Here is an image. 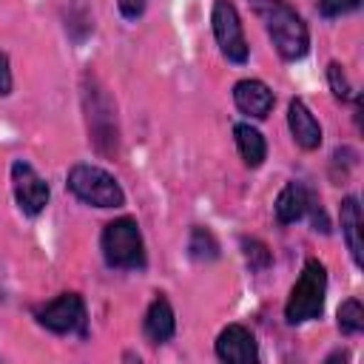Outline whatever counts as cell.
<instances>
[{
    "instance_id": "obj_17",
    "label": "cell",
    "mask_w": 364,
    "mask_h": 364,
    "mask_svg": "<svg viewBox=\"0 0 364 364\" xmlns=\"http://www.w3.org/2000/svg\"><path fill=\"white\" fill-rule=\"evenodd\" d=\"M338 330L344 336H358L364 330V307L358 299H347L338 307Z\"/></svg>"
},
{
    "instance_id": "obj_13",
    "label": "cell",
    "mask_w": 364,
    "mask_h": 364,
    "mask_svg": "<svg viewBox=\"0 0 364 364\" xmlns=\"http://www.w3.org/2000/svg\"><path fill=\"white\" fill-rule=\"evenodd\" d=\"M307 202H310V191L301 185V182H287L282 191H279V196H276V205H273V210H276V219L282 222V225H293V222H299L304 213H307Z\"/></svg>"
},
{
    "instance_id": "obj_4",
    "label": "cell",
    "mask_w": 364,
    "mask_h": 364,
    "mask_svg": "<svg viewBox=\"0 0 364 364\" xmlns=\"http://www.w3.org/2000/svg\"><path fill=\"white\" fill-rule=\"evenodd\" d=\"M324 296H327V270L318 259H307L299 282L293 284L287 296L284 318L290 324H304V321L318 318L324 310Z\"/></svg>"
},
{
    "instance_id": "obj_15",
    "label": "cell",
    "mask_w": 364,
    "mask_h": 364,
    "mask_svg": "<svg viewBox=\"0 0 364 364\" xmlns=\"http://www.w3.org/2000/svg\"><path fill=\"white\" fill-rule=\"evenodd\" d=\"M233 136H236V148H239V156L245 159V165L259 168L267 156V142L259 134V128H253L250 122H239V125H233Z\"/></svg>"
},
{
    "instance_id": "obj_12",
    "label": "cell",
    "mask_w": 364,
    "mask_h": 364,
    "mask_svg": "<svg viewBox=\"0 0 364 364\" xmlns=\"http://www.w3.org/2000/svg\"><path fill=\"white\" fill-rule=\"evenodd\" d=\"M142 333L151 344H165L173 338L176 333V318H173V307L165 296H156L148 310H145V318H142Z\"/></svg>"
},
{
    "instance_id": "obj_18",
    "label": "cell",
    "mask_w": 364,
    "mask_h": 364,
    "mask_svg": "<svg viewBox=\"0 0 364 364\" xmlns=\"http://www.w3.org/2000/svg\"><path fill=\"white\" fill-rule=\"evenodd\" d=\"M242 247H245V259H247V267L250 270H264L270 264V250L264 242L259 239H242Z\"/></svg>"
},
{
    "instance_id": "obj_22",
    "label": "cell",
    "mask_w": 364,
    "mask_h": 364,
    "mask_svg": "<svg viewBox=\"0 0 364 364\" xmlns=\"http://www.w3.org/2000/svg\"><path fill=\"white\" fill-rule=\"evenodd\" d=\"M117 6H119V11H122L125 20H136L145 11V0H117Z\"/></svg>"
},
{
    "instance_id": "obj_10",
    "label": "cell",
    "mask_w": 364,
    "mask_h": 364,
    "mask_svg": "<svg viewBox=\"0 0 364 364\" xmlns=\"http://www.w3.org/2000/svg\"><path fill=\"white\" fill-rule=\"evenodd\" d=\"M287 128H290V136L296 139L299 148L316 151L321 145V125H318V119L313 117V111L299 97H293L287 102Z\"/></svg>"
},
{
    "instance_id": "obj_9",
    "label": "cell",
    "mask_w": 364,
    "mask_h": 364,
    "mask_svg": "<svg viewBox=\"0 0 364 364\" xmlns=\"http://www.w3.org/2000/svg\"><path fill=\"white\" fill-rule=\"evenodd\" d=\"M216 358L228 364H253L259 361V347L253 333L245 324H228L216 336Z\"/></svg>"
},
{
    "instance_id": "obj_2",
    "label": "cell",
    "mask_w": 364,
    "mask_h": 364,
    "mask_svg": "<svg viewBox=\"0 0 364 364\" xmlns=\"http://www.w3.org/2000/svg\"><path fill=\"white\" fill-rule=\"evenodd\" d=\"M82 108L88 122V139L102 156H114L119 151V128H117V105L97 82V77L85 74L82 80Z\"/></svg>"
},
{
    "instance_id": "obj_14",
    "label": "cell",
    "mask_w": 364,
    "mask_h": 364,
    "mask_svg": "<svg viewBox=\"0 0 364 364\" xmlns=\"http://www.w3.org/2000/svg\"><path fill=\"white\" fill-rule=\"evenodd\" d=\"M338 216H341V233H344L347 250H350L353 262L361 267V205H358V199L344 196L341 208H338Z\"/></svg>"
},
{
    "instance_id": "obj_20",
    "label": "cell",
    "mask_w": 364,
    "mask_h": 364,
    "mask_svg": "<svg viewBox=\"0 0 364 364\" xmlns=\"http://www.w3.org/2000/svg\"><path fill=\"white\" fill-rule=\"evenodd\" d=\"M361 6V0H318V11L324 17H341Z\"/></svg>"
},
{
    "instance_id": "obj_5",
    "label": "cell",
    "mask_w": 364,
    "mask_h": 364,
    "mask_svg": "<svg viewBox=\"0 0 364 364\" xmlns=\"http://www.w3.org/2000/svg\"><path fill=\"white\" fill-rule=\"evenodd\" d=\"M65 185L80 202L91 208H122L125 205V193L119 182L97 165H88V162L74 165L65 176Z\"/></svg>"
},
{
    "instance_id": "obj_21",
    "label": "cell",
    "mask_w": 364,
    "mask_h": 364,
    "mask_svg": "<svg viewBox=\"0 0 364 364\" xmlns=\"http://www.w3.org/2000/svg\"><path fill=\"white\" fill-rule=\"evenodd\" d=\"M11 85H14V80H11L9 54H6V51H0V97H9V94H11Z\"/></svg>"
},
{
    "instance_id": "obj_1",
    "label": "cell",
    "mask_w": 364,
    "mask_h": 364,
    "mask_svg": "<svg viewBox=\"0 0 364 364\" xmlns=\"http://www.w3.org/2000/svg\"><path fill=\"white\" fill-rule=\"evenodd\" d=\"M256 14L264 23L267 37L273 40L282 60H301L310 48V31L301 14L287 0H256Z\"/></svg>"
},
{
    "instance_id": "obj_19",
    "label": "cell",
    "mask_w": 364,
    "mask_h": 364,
    "mask_svg": "<svg viewBox=\"0 0 364 364\" xmlns=\"http://www.w3.org/2000/svg\"><path fill=\"white\" fill-rule=\"evenodd\" d=\"M327 82H330L336 100H350L353 97V88H350V82H347V77H344V71H341L338 63H330L327 65Z\"/></svg>"
},
{
    "instance_id": "obj_23",
    "label": "cell",
    "mask_w": 364,
    "mask_h": 364,
    "mask_svg": "<svg viewBox=\"0 0 364 364\" xmlns=\"http://www.w3.org/2000/svg\"><path fill=\"white\" fill-rule=\"evenodd\" d=\"M307 210L313 213V228H316V230H321V233H327V230H330V228H327V216H324L321 205H318L313 196H310V202H307Z\"/></svg>"
},
{
    "instance_id": "obj_6",
    "label": "cell",
    "mask_w": 364,
    "mask_h": 364,
    "mask_svg": "<svg viewBox=\"0 0 364 364\" xmlns=\"http://www.w3.org/2000/svg\"><path fill=\"white\" fill-rule=\"evenodd\" d=\"M34 316L46 330L57 336H85L88 327V313L80 293H60L57 299L46 301Z\"/></svg>"
},
{
    "instance_id": "obj_7",
    "label": "cell",
    "mask_w": 364,
    "mask_h": 364,
    "mask_svg": "<svg viewBox=\"0 0 364 364\" xmlns=\"http://www.w3.org/2000/svg\"><path fill=\"white\" fill-rule=\"evenodd\" d=\"M210 26H213V37H216V46L219 51L242 65L247 63V40H245V31H242V20H239V11L230 0H213V9H210Z\"/></svg>"
},
{
    "instance_id": "obj_3",
    "label": "cell",
    "mask_w": 364,
    "mask_h": 364,
    "mask_svg": "<svg viewBox=\"0 0 364 364\" xmlns=\"http://www.w3.org/2000/svg\"><path fill=\"white\" fill-rule=\"evenodd\" d=\"M100 247L105 256V264L114 270H142L145 267V242L139 233L136 219L119 216L102 228Z\"/></svg>"
},
{
    "instance_id": "obj_8",
    "label": "cell",
    "mask_w": 364,
    "mask_h": 364,
    "mask_svg": "<svg viewBox=\"0 0 364 364\" xmlns=\"http://www.w3.org/2000/svg\"><path fill=\"white\" fill-rule=\"evenodd\" d=\"M11 191H14V199H17V208L26 213V216H37L46 210L48 205V182L34 171L31 162L26 159H14L11 162Z\"/></svg>"
},
{
    "instance_id": "obj_16",
    "label": "cell",
    "mask_w": 364,
    "mask_h": 364,
    "mask_svg": "<svg viewBox=\"0 0 364 364\" xmlns=\"http://www.w3.org/2000/svg\"><path fill=\"white\" fill-rule=\"evenodd\" d=\"M188 253L196 262H213L219 256V242H216V236L208 228H199L196 225L191 230V236H188Z\"/></svg>"
},
{
    "instance_id": "obj_11",
    "label": "cell",
    "mask_w": 364,
    "mask_h": 364,
    "mask_svg": "<svg viewBox=\"0 0 364 364\" xmlns=\"http://www.w3.org/2000/svg\"><path fill=\"white\" fill-rule=\"evenodd\" d=\"M233 102L242 114L253 119H264L276 100H273V91L262 80H239L233 85Z\"/></svg>"
}]
</instances>
